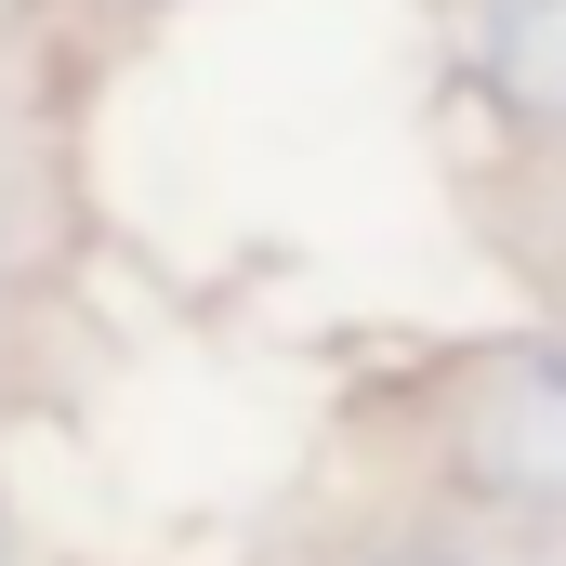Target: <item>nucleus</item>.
<instances>
[{
	"label": "nucleus",
	"mask_w": 566,
	"mask_h": 566,
	"mask_svg": "<svg viewBox=\"0 0 566 566\" xmlns=\"http://www.w3.org/2000/svg\"><path fill=\"white\" fill-rule=\"evenodd\" d=\"M434 461L488 514H566V329L474 343L434 396Z\"/></svg>",
	"instance_id": "nucleus-1"
},
{
	"label": "nucleus",
	"mask_w": 566,
	"mask_h": 566,
	"mask_svg": "<svg viewBox=\"0 0 566 566\" xmlns=\"http://www.w3.org/2000/svg\"><path fill=\"white\" fill-rule=\"evenodd\" d=\"M461 80L501 133L566 145V0H461Z\"/></svg>",
	"instance_id": "nucleus-2"
},
{
	"label": "nucleus",
	"mask_w": 566,
	"mask_h": 566,
	"mask_svg": "<svg viewBox=\"0 0 566 566\" xmlns=\"http://www.w3.org/2000/svg\"><path fill=\"white\" fill-rule=\"evenodd\" d=\"M369 566H474V554H448V541H396V554H369Z\"/></svg>",
	"instance_id": "nucleus-3"
},
{
	"label": "nucleus",
	"mask_w": 566,
	"mask_h": 566,
	"mask_svg": "<svg viewBox=\"0 0 566 566\" xmlns=\"http://www.w3.org/2000/svg\"><path fill=\"white\" fill-rule=\"evenodd\" d=\"M0 566H27V554H13V514H0Z\"/></svg>",
	"instance_id": "nucleus-4"
},
{
	"label": "nucleus",
	"mask_w": 566,
	"mask_h": 566,
	"mask_svg": "<svg viewBox=\"0 0 566 566\" xmlns=\"http://www.w3.org/2000/svg\"><path fill=\"white\" fill-rule=\"evenodd\" d=\"M133 13H171V0H133Z\"/></svg>",
	"instance_id": "nucleus-5"
}]
</instances>
